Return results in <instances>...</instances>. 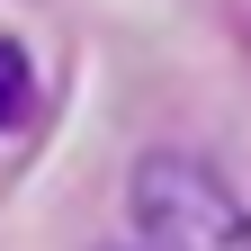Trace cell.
<instances>
[{"label":"cell","instance_id":"1","mask_svg":"<svg viewBox=\"0 0 251 251\" xmlns=\"http://www.w3.org/2000/svg\"><path fill=\"white\" fill-rule=\"evenodd\" d=\"M126 206H135L144 251H251V206L198 152H144L126 179Z\"/></svg>","mask_w":251,"mask_h":251},{"label":"cell","instance_id":"2","mask_svg":"<svg viewBox=\"0 0 251 251\" xmlns=\"http://www.w3.org/2000/svg\"><path fill=\"white\" fill-rule=\"evenodd\" d=\"M27 117H36V63H27L18 36H0V135L27 126Z\"/></svg>","mask_w":251,"mask_h":251}]
</instances>
